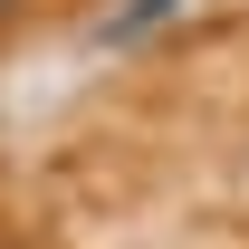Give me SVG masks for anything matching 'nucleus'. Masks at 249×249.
Wrapping results in <instances>:
<instances>
[{
  "label": "nucleus",
  "mask_w": 249,
  "mask_h": 249,
  "mask_svg": "<svg viewBox=\"0 0 249 249\" xmlns=\"http://www.w3.org/2000/svg\"><path fill=\"white\" fill-rule=\"evenodd\" d=\"M163 10H182V0H124L115 19H106V38H144V29L163 19Z\"/></svg>",
  "instance_id": "obj_1"
},
{
  "label": "nucleus",
  "mask_w": 249,
  "mask_h": 249,
  "mask_svg": "<svg viewBox=\"0 0 249 249\" xmlns=\"http://www.w3.org/2000/svg\"><path fill=\"white\" fill-rule=\"evenodd\" d=\"M10 10H19V0H0V19H10Z\"/></svg>",
  "instance_id": "obj_2"
}]
</instances>
